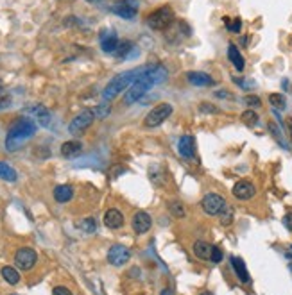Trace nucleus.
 <instances>
[{
    "label": "nucleus",
    "mask_w": 292,
    "mask_h": 295,
    "mask_svg": "<svg viewBox=\"0 0 292 295\" xmlns=\"http://www.w3.org/2000/svg\"><path fill=\"white\" fill-rule=\"evenodd\" d=\"M72 197H74V188L70 186V184H60V186L54 188V199L60 204L68 202Z\"/></svg>",
    "instance_id": "nucleus-20"
},
{
    "label": "nucleus",
    "mask_w": 292,
    "mask_h": 295,
    "mask_svg": "<svg viewBox=\"0 0 292 295\" xmlns=\"http://www.w3.org/2000/svg\"><path fill=\"white\" fill-rule=\"evenodd\" d=\"M2 277L5 279V283H9V285H18L20 283V274L16 268L13 266H4L2 268Z\"/></svg>",
    "instance_id": "nucleus-23"
},
{
    "label": "nucleus",
    "mask_w": 292,
    "mask_h": 295,
    "mask_svg": "<svg viewBox=\"0 0 292 295\" xmlns=\"http://www.w3.org/2000/svg\"><path fill=\"white\" fill-rule=\"evenodd\" d=\"M174 20H176V16H174L172 7L170 5H162L160 9L153 11L147 16V25L153 30H165L174 24Z\"/></svg>",
    "instance_id": "nucleus-3"
},
{
    "label": "nucleus",
    "mask_w": 292,
    "mask_h": 295,
    "mask_svg": "<svg viewBox=\"0 0 292 295\" xmlns=\"http://www.w3.org/2000/svg\"><path fill=\"white\" fill-rule=\"evenodd\" d=\"M151 224H153V220H151V216H149L145 211H136L133 215V220H131L133 231L136 233V235H144V233H147L149 229H151Z\"/></svg>",
    "instance_id": "nucleus-13"
},
{
    "label": "nucleus",
    "mask_w": 292,
    "mask_h": 295,
    "mask_svg": "<svg viewBox=\"0 0 292 295\" xmlns=\"http://www.w3.org/2000/svg\"><path fill=\"white\" fill-rule=\"evenodd\" d=\"M104 226L108 229H120L124 226V215L119 211V209H108L104 213Z\"/></svg>",
    "instance_id": "nucleus-16"
},
{
    "label": "nucleus",
    "mask_w": 292,
    "mask_h": 295,
    "mask_svg": "<svg viewBox=\"0 0 292 295\" xmlns=\"http://www.w3.org/2000/svg\"><path fill=\"white\" fill-rule=\"evenodd\" d=\"M134 49V45L131 43V41H120L119 49H117V52H115V56L119 59H126L129 56V52Z\"/></svg>",
    "instance_id": "nucleus-26"
},
{
    "label": "nucleus",
    "mask_w": 292,
    "mask_h": 295,
    "mask_svg": "<svg viewBox=\"0 0 292 295\" xmlns=\"http://www.w3.org/2000/svg\"><path fill=\"white\" fill-rule=\"evenodd\" d=\"M119 36L115 34L113 30H102L100 32V49H102V52H106V54H115L117 52V49H119Z\"/></svg>",
    "instance_id": "nucleus-11"
},
{
    "label": "nucleus",
    "mask_w": 292,
    "mask_h": 295,
    "mask_svg": "<svg viewBox=\"0 0 292 295\" xmlns=\"http://www.w3.org/2000/svg\"><path fill=\"white\" fill-rule=\"evenodd\" d=\"M233 197L235 199H238V201H249V199H253L255 197V193H257V188H255V184L249 181H238L235 186H233Z\"/></svg>",
    "instance_id": "nucleus-10"
},
{
    "label": "nucleus",
    "mask_w": 292,
    "mask_h": 295,
    "mask_svg": "<svg viewBox=\"0 0 292 295\" xmlns=\"http://www.w3.org/2000/svg\"><path fill=\"white\" fill-rule=\"evenodd\" d=\"M36 129H38V125H36L34 120L25 117L16 118L15 122L9 125V131H7V136H5V148L9 152L18 150L29 138L34 136Z\"/></svg>",
    "instance_id": "nucleus-1"
},
{
    "label": "nucleus",
    "mask_w": 292,
    "mask_h": 295,
    "mask_svg": "<svg viewBox=\"0 0 292 295\" xmlns=\"http://www.w3.org/2000/svg\"><path fill=\"white\" fill-rule=\"evenodd\" d=\"M199 295H213V294H210V292H203V294H199Z\"/></svg>",
    "instance_id": "nucleus-41"
},
{
    "label": "nucleus",
    "mask_w": 292,
    "mask_h": 295,
    "mask_svg": "<svg viewBox=\"0 0 292 295\" xmlns=\"http://www.w3.org/2000/svg\"><path fill=\"white\" fill-rule=\"evenodd\" d=\"M240 120H242L246 125L253 127V125H257V123H258V115L255 113L253 109H248V111H244V113L240 115Z\"/></svg>",
    "instance_id": "nucleus-27"
},
{
    "label": "nucleus",
    "mask_w": 292,
    "mask_h": 295,
    "mask_svg": "<svg viewBox=\"0 0 292 295\" xmlns=\"http://www.w3.org/2000/svg\"><path fill=\"white\" fill-rule=\"evenodd\" d=\"M283 226L287 227L289 231H292V211H289L287 215L283 216Z\"/></svg>",
    "instance_id": "nucleus-38"
},
{
    "label": "nucleus",
    "mask_w": 292,
    "mask_h": 295,
    "mask_svg": "<svg viewBox=\"0 0 292 295\" xmlns=\"http://www.w3.org/2000/svg\"><path fill=\"white\" fill-rule=\"evenodd\" d=\"M212 263H221L223 261V251L219 247H212V256H210Z\"/></svg>",
    "instance_id": "nucleus-35"
},
{
    "label": "nucleus",
    "mask_w": 292,
    "mask_h": 295,
    "mask_svg": "<svg viewBox=\"0 0 292 295\" xmlns=\"http://www.w3.org/2000/svg\"><path fill=\"white\" fill-rule=\"evenodd\" d=\"M291 249H292V247H291Z\"/></svg>",
    "instance_id": "nucleus-44"
},
{
    "label": "nucleus",
    "mask_w": 292,
    "mask_h": 295,
    "mask_svg": "<svg viewBox=\"0 0 292 295\" xmlns=\"http://www.w3.org/2000/svg\"><path fill=\"white\" fill-rule=\"evenodd\" d=\"M140 70H142V66H140V68L128 70V72H124V74H119L117 77L111 79V81L106 84L104 91H102V97H104L106 102L113 100V98L119 97L122 91H126V89H128L129 86L136 81V77L140 75Z\"/></svg>",
    "instance_id": "nucleus-2"
},
{
    "label": "nucleus",
    "mask_w": 292,
    "mask_h": 295,
    "mask_svg": "<svg viewBox=\"0 0 292 295\" xmlns=\"http://www.w3.org/2000/svg\"><path fill=\"white\" fill-rule=\"evenodd\" d=\"M16 170L13 167H9L7 163L0 161V179H4V181H9V182H15L16 181Z\"/></svg>",
    "instance_id": "nucleus-22"
},
{
    "label": "nucleus",
    "mask_w": 292,
    "mask_h": 295,
    "mask_svg": "<svg viewBox=\"0 0 292 295\" xmlns=\"http://www.w3.org/2000/svg\"><path fill=\"white\" fill-rule=\"evenodd\" d=\"M36 261H38V254L31 247H22L15 254V265L20 270H31L36 265Z\"/></svg>",
    "instance_id": "nucleus-6"
},
{
    "label": "nucleus",
    "mask_w": 292,
    "mask_h": 295,
    "mask_svg": "<svg viewBox=\"0 0 292 295\" xmlns=\"http://www.w3.org/2000/svg\"><path fill=\"white\" fill-rule=\"evenodd\" d=\"M11 106V97L9 95H0V109H5Z\"/></svg>",
    "instance_id": "nucleus-37"
},
{
    "label": "nucleus",
    "mask_w": 292,
    "mask_h": 295,
    "mask_svg": "<svg viewBox=\"0 0 292 295\" xmlns=\"http://www.w3.org/2000/svg\"><path fill=\"white\" fill-rule=\"evenodd\" d=\"M79 227L84 233H88V235H92V233L97 231V224H95L94 218H84V220L79 224Z\"/></svg>",
    "instance_id": "nucleus-30"
},
{
    "label": "nucleus",
    "mask_w": 292,
    "mask_h": 295,
    "mask_svg": "<svg viewBox=\"0 0 292 295\" xmlns=\"http://www.w3.org/2000/svg\"><path fill=\"white\" fill-rule=\"evenodd\" d=\"M215 97H219V98H233V95L228 93L226 89H219V91H215Z\"/></svg>",
    "instance_id": "nucleus-39"
},
{
    "label": "nucleus",
    "mask_w": 292,
    "mask_h": 295,
    "mask_svg": "<svg viewBox=\"0 0 292 295\" xmlns=\"http://www.w3.org/2000/svg\"><path fill=\"white\" fill-rule=\"evenodd\" d=\"M233 216H235V211H233V207L226 202V206H224L223 209H221V213H219V220H221L223 226H229L233 222Z\"/></svg>",
    "instance_id": "nucleus-24"
},
{
    "label": "nucleus",
    "mask_w": 292,
    "mask_h": 295,
    "mask_svg": "<svg viewBox=\"0 0 292 295\" xmlns=\"http://www.w3.org/2000/svg\"><path fill=\"white\" fill-rule=\"evenodd\" d=\"M109 113H111V106H109L108 102H104V104H99V106H97V108L94 109V115H95V118H106Z\"/></svg>",
    "instance_id": "nucleus-29"
},
{
    "label": "nucleus",
    "mask_w": 292,
    "mask_h": 295,
    "mask_svg": "<svg viewBox=\"0 0 292 295\" xmlns=\"http://www.w3.org/2000/svg\"><path fill=\"white\" fill-rule=\"evenodd\" d=\"M231 266H233V270H235V274H237V277H238V281H240V283H249V281H251V277H249V272H248V268H246V263H244L242 258L233 256V258H231Z\"/></svg>",
    "instance_id": "nucleus-18"
},
{
    "label": "nucleus",
    "mask_w": 292,
    "mask_h": 295,
    "mask_svg": "<svg viewBox=\"0 0 292 295\" xmlns=\"http://www.w3.org/2000/svg\"><path fill=\"white\" fill-rule=\"evenodd\" d=\"M228 59L233 63V66L238 70V72H242L244 66H246V61H244V56L240 54V50L237 49V45L235 43H229L228 45Z\"/></svg>",
    "instance_id": "nucleus-19"
},
{
    "label": "nucleus",
    "mask_w": 292,
    "mask_h": 295,
    "mask_svg": "<svg viewBox=\"0 0 292 295\" xmlns=\"http://www.w3.org/2000/svg\"><path fill=\"white\" fill-rule=\"evenodd\" d=\"M269 104H271L274 109H285L287 106V100L282 93H271L269 95Z\"/></svg>",
    "instance_id": "nucleus-25"
},
{
    "label": "nucleus",
    "mask_w": 292,
    "mask_h": 295,
    "mask_svg": "<svg viewBox=\"0 0 292 295\" xmlns=\"http://www.w3.org/2000/svg\"><path fill=\"white\" fill-rule=\"evenodd\" d=\"M52 295H72V292L66 286H56L54 290H52Z\"/></svg>",
    "instance_id": "nucleus-36"
},
{
    "label": "nucleus",
    "mask_w": 292,
    "mask_h": 295,
    "mask_svg": "<svg viewBox=\"0 0 292 295\" xmlns=\"http://www.w3.org/2000/svg\"><path fill=\"white\" fill-rule=\"evenodd\" d=\"M174 108H172V104H168V102H160L156 104L151 111H149L147 115H145L144 118V125L149 129H153V127H158V125H162V123L167 120L170 115H172Z\"/></svg>",
    "instance_id": "nucleus-4"
},
{
    "label": "nucleus",
    "mask_w": 292,
    "mask_h": 295,
    "mask_svg": "<svg viewBox=\"0 0 292 295\" xmlns=\"http://www.w3.org/2000/svg\"><path fill=\"white\" fill-rule=\"evenodd\" d=\"M224 206H226L224 197L217 195V193H206V195L203 197V201H201V209L210 216L219 215Z\"/></svg>",
    "instance_id": "nucleus-7"
},
{
    "label": "nucleus",
    "mask_w": 292,
    "mask_h": 295,
    "mask_svg": "<svg viewBox=\"0 0 292 295\" xmlns=\"http://www.w3.org/2000/svg\"><path fill=\"white\" fill-rule=\"evenodd\" d=\"M187 81L192 84V86H199V88H203V86H213V84H215V81H213L206 72H188Z\"/></svg>",
    "instance_id": "nucleus-14"
},
{
    "label": "nucleus",
    "mask_w": 292,
    "mask_h": 295,
    "mask_svg": "<svg viewBox=\"0 0 292 295\" xmlns=\"http://www.w3.org/2000/svg\"><path fill=\"white\" fill-rule=\"evenodd\" d=\"M94 120H95V115H94V111H90V109H84V111H81L77 117L70 122V125H68V131H70V134H74V136H79V134H83L86 129L94 123Z\"/></svg>",
    "instance_id": "nucleus-5"
},
{
    "label": "nucleus",
    "mask_w": 292,
    "mask_h": 295,
    "mask_svg": "<svg viewBox=\"0 0 292 295\" xmlns=\"http://www.w3.org/2000/svg\"><path fill=\"white\" fill-rule=\"evenodd\" d=\"M131 260V251H129L128 247L124 245H113V247H109V251H108V261L111 263L113 266H122L126 265L128 261Z\"/></svg>",
    "instance_id": "nucleus-9"
},
{
    "label": "nucleus",
    "mask_w": 292,
    "mask_h": 295,
    "mask_svg": "<svg viewBox=\"0 0 292 295\" xmlns=\"http://www.w3.org/2000/svg\"><path fill=\"white\" fill-rule=\"evenodd\" d=\"M27 113L32 115V117L38 120V123H40V125H43V127H49V123H50V111L45 108V106H41V104L31 106V108H27Z\"/></svg>",
    "instance_id": "nucleus-15"
},
{
    "label": "nucleus",
    "mask_w": 292,
    "mask_h": 295,
    "mask_svg": "<svg viewBox=\"0 0 292 295\" xmlns=\"http://www.w3.org/2000/svg\"><path fill=\"white\" fill-rule=\"evenodd\" d=\"M224 24H226V27H228V30H231V32H240V29H242V20L240 18H224Z\"/></svg>",
    "instance_id": "nucleus-28"
},
{
    "label": "nucleus",
    "mask_w": 292,
    "mask_h": 295,
    "mask_svg": "<svg viewBox=\"0 0 292 295\" xmlns=\"http://www.w3.org/2000/svg\"><path fill=\"white\" fill-rule=\"evenodd\" d=\"M199 111H201V113H212V115L221 113V109L215 108L213 104H208V102H203V104H201V106H199Z\"/></svg>",
    "instance_id": "nucleus-34"
},
{
    "label": "nucleus",
    "mask_w": 292,
    "mask_h": 295,
    "mask_svg": "<svg viewBox=\"0 0 292 295\" xmlns=\"http://www.w3.org/2000/svg\"><path fill=\"white\" fill-rule=\"evenodd\" d=\"M192 252L197 256L199 260L206 261V260H210V256H212V245L206 243V241H203V240H197L195 243H194Z\"/></svg>",
    "instance_id": "nucleus-21"
},
{
    "label": "nucleus",
    "mask_w": 292,
    "mask_h": 295,
    "mask_svg": "<svg viewBox=\"0 0 292 295\" xmlns=\"http://www.w3.org/2000/svg\"><path fill=\"white\" fill-rule=\"evenodd\" d=\"M289 268H291V272H292V263H289Z\"/></svg>",
    "instance_id": "nucleus-43"
},
{
    "label": "nucleus",
    "mask_w": 292,
    "mask_h": 295,
    "mask_svg": "<svg viewBox=\"0 0 292 295\" xmlns=\"http://www.w3.org/2000/svg\"><path fill=\"white\" fill-rule=\"evenodd\" d=\"M168 209H170V213H172L174 216H178V218H183L185 216V207L181 202H170Z\"/></svg>",
    "instance_id": "nucleus-31"
},
{
    "label": "nucleus",
    "mask_w": 292,
    "mask_h": 295,
    "mask_svg": "<svg viewBox=\"0 0 292 295\" xmlns=\"http://www.w3.org/2000/svg\"><path fill=\"white\" fill-rule=\"evenodd\" d=\"M81 152H83V143L77 142V140H70V142H65L61 145V156L63 157L72 159V157L79 156Z\"/></svg>",
    "instance_id": "nucleus-17"
},
{
    "label": "nucleus",
    "mask_w": 292,
    "mask_h": 295,
    "mask_svg": "<svg viewBox=\"0 0 292 295\" xmlns=\"http://www.w3.org/2000/svg\"><path fill=\"white\" fill-rule=\"evenodd\" d=\"M115 15L124 20H134L138 15V0H122L111 7Z\"/></svg>",
    "instance_id": "nucleus-8"
},
{
    "label": "nucleus",
    "mask_w": 292,
    "mask_h": 295,
    "mask_svg": "<svg viewBox=\"0 0 292 295\" xmlns=\"http://www.w3.org/2000/svg\"><path fill=\"white\" fill-rule=\"evenodd\" d=\"M287 129H289V136H291V142H292V118H287Z\"/></svg>",
    "instance_id": "nucleus-40"
},
{
    "label": "nucleus",
    "mask_w": 292,
    "mask_h": 295,
    "mask_svg": "<svg viewBox=\"0 0 292 295\" xmlns=\"http://www.w3.org/2000/svg\"><path fill=\"white\" fill-rule=\"evenodd\" d=\"M269 131H271L272 133V136H274V140H276L278 143H280V145H282V147H287V145H285V142H283V138H282V133H280V129H278V125L274 122H269Z\"/></svg>",
    "instance_id": "nucleus-32"
},
{
    "label": "nucleus",
    "mask_w": 292,
    "mask_h": 295,
    "mask_svg": "<svg viewBox=\"0 0 292 295\" xmlns=\"http://www.w3.org/2000/svg\"><path fill=\"white\" fill-rule=\"evenodd\" d=\"M178 152L181 157H187V159H192L195 156V138L192 134H185V136L179 138L178 142Z\"/></svg>",
    "instance_id": "nucleus-12"
},
{
    "label": "nucleus",
    "mask_w": 292,
    "mask_h": 295,
    "mask_svg": "<svg viewBox=\"0 0 292 295\" xmlns=\"http://www.w3.org/2000/svg\"><path fill=\"white\" fill-rule=\"evenodd\" d=\"M244 104H246V106H251V108H260V106H262V100H260L257 95H246V97H244Z\"/></svg>",
    "instance_id": "nucleus-33"
},
{
    "label": "nucleus",
    "mask_w": 292,
    "mask_h": 295,
    "mask_svg": "<svg viewBox=\"0 0 292 295\" xmlns=\"http://www.w3.org/2000/svg\"><path fill=\"white\" fill-rule=\"evenodd\" d=\"M86 2H92V4H94V2H100V0H86Z\"/></svg>",
    "instance_id": "nucleus-42"
}]
</instances>
